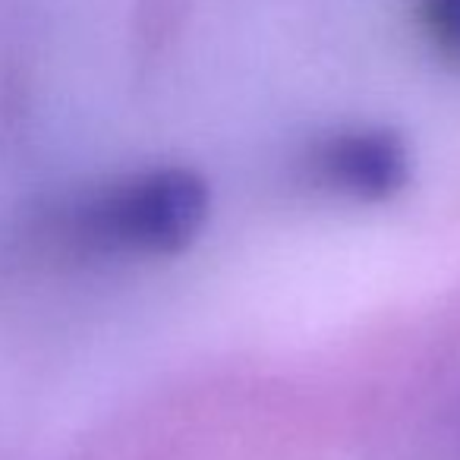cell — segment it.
I'll return each mask as SVG.
<instances>
[{
    "label": "cell",
    "mask_w": 460,
    "mask_h": 460,
    "mask_svg": "<svg viewBox=\"0 0 460 460\" xmlns=\"http://www.w3.org/2000/svg\"><path fill=\"white\" fill-rule=\"evenodd\" d=\"M211 215L208 180L167 164L129 173L73 208L76 240L108 252L173 256L202 234Z\"/></svg>",
    "instance_id": "cell-1"
},
{
    "label": "cell",
    "mask_w": 460,
    "mask_h": 460,
    "mask_svg": "<svg viewBox=\"0 0 460 460\" xmlns=\"http://www.w3.org/2000/svg\"><path fill=\"white\" fill-rule=\"evenodd\" d=\"M322 183L350 199L382 202L410 180V148L394 129L357 127L328 136L313 155Z\"/></svg>",
    "instance_id": "cell-2"
},
{
    "label": "cell",
    "mask_w": 460,
    "mask_h": 460,
    "mask_svg": "<svg viewBox=\"0 0 460 460\" xmlns=\"http://www.w3.org/2000/svg\"><path fill=\"white\" fill-rule=\"evenodd\" d=\"M413 4L432 51L460 70V0H413Z\"/></svg>",
    "instance_id": "cell-3"
}]
</instances>
